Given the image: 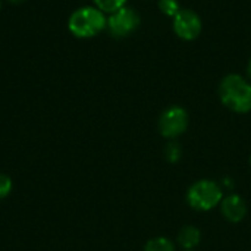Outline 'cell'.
I'll list each match as a JSON object with an SVG mask.
<instances>
[{
    "label": "cell",
    "mask_w": 251,
    "mask_h": 251,
    "mask_svg": "<svg viewBox=\"0 0 251 251\" xmlns=\"http://www.w3.org/2000/svg\"><path fill=\"white\" fill-rule=\"evenodd\" d=\"M219 97L224 106L235 113L251 110V84L238 74H229L219 84Z\"/></svg>",
    "instance_id": "obj_1"
},
{
    "label": "cell",
    "mask_w": 251,
    "mask_h": 251,
    "mask_svg": "<svg viewBox=\"0 0 251 251\" xmlns=\"http://www.w3.org/2000/svg\"><path fill=\"white\" fill-rule=\"evenodd\" d=\"M107 26V18L96 6H82L72 12L68 28L76 38H93Z\"/></svg>",
    "instance_id": "obj_2"
},
{
    "label": "cell",
    "mask_w": 251,
    "mask_h": 251,
    "mask_svg": "<svg viewBox=\"0 0 251 251\" xmlns=\"http://www.w3.org/2000/svg\"><path fill=\"white\" fill-rule=\"evenodd\" d=\"M224 199L222 187L212 179H200L187 191V203L199 212H209L221 204Z\"/></svg>",
    "instance_id": "obj_3"
},
{
    "label": "cell",
    "mask_w": 251,
    "mask_h": 251,
    "mask_svg": "<svg viewBox=\"0 0 251 251\" xmlns=\"http://www.w3.org/2000/svg\"><path fill=\"white\" fill-rule=\"evenodd\" d=\"M190 124V116L187 110L181 106H171L165 109L159 118V131L168 140H175L181 137Z\"/></svg>",
    "instance_id": "obj_4"
},
{
    "label": "cell",
    "mask_w": 251,
    "mask_h": 251,
    "mask_svg": "<svg viewBox=\"0 0 251 251\" xmlns=\"http://www.w3.org/2000/svg\"><path fill=\"white\" fill-rule=\"evenodd\" d=\"M141 18L132 7H121L119 10L110 13L107 18V29L116 38H125L137 31Z\"/></svg>",
    "instance_id": "obj_5"
},
{
    "label": "cell",
    "mask_w": 251,
    "mask_h": 251,
    "mask_svg": "<svg viewBox=\"0 0 251 251\" xmlns=\"http://www.w3.org/2000/svg\"><path fill=\"white\" fill-rule=\"evenodd\" d=\"M201 28H203V24H201L200 16L190 9H181L178 15L174 18L175 34L185 41L196 40L200 35Z\"/></svg>",
    "instance_id": "obj_6"
},
{
    "label": "cell",
    "mask_w": 251,
    "mask_h": 251,
    "mask_svg": "<svg viewBox=\"0 0 251 251\" xmlns=\"http://www.w3.org/2000/svg\"><path fill=\"white\" fill-rule=\"evenodd\" d=\"M221 210H222V215L226 221H229L232 224H238L247 216L249 207H247L246 200L241 196L229 194L228 197L222 199Z\"/></svg>",
    "instance_id": "obj_7"
},
{
    "label": "cell",
    "mask_w": 251,
    "mask_h": 251,
    "mask_svg": "<svg viewBox=\"0 0 251 251\" xmlns=\"http://www.w3.org/2000/svg\"><path fill=\"white\" fill-rule=\"evenodd\" d=\"M201 240V232L199 228L193 226V225H187L184 226L179 234H178V244L184 249V250H193L200 244Z\"/></svg>",
    "instance_id": "obj_8"
},
{
    "label": "cell",
    "mask_w": 251,
    "mask_h": 251,
    "mask_svg": "<svg viewBox=\"0 0 251 251\" xmlns=\"http://www.w3.org/2000/svg\"><path fill=\"white\" fill-rule=\"evenodd\" d=\"M144 251H175V246L166 237H156L147 241Z\"/></svg>",
    "instance_id": "obj_9"
},
{
    "label": "cell",
    "mask_w": 251,
    "mask_h": 251,
    "mask_svg": "<svg viewBox=\"0 0 251 251\" xmlns=\"http://www.w3.org/2000/svg\"><path fill=\"white\" fill-rule=\"evenodd\" d=\"M93 1L97 9H100L103 13H109V15L119 10L126 3V0H93Z\"/></svg>",
    "instance_id": "obj_10"
},
{
    "label": "cell",
    "mask_w": 251,
    "mask_h": 251,
    "mask_svg": "<svg viewBox=\"0 0 251 251\" xmlns=\"http://www.w3.org/2000/svg\"><path fill=\"white\" fill-rule=\"evenodd\" d=\"M165 159L169 162V163H176L181 160L182 157V149L181 146L176 143V141H171L165 146Z\"/></svg>",
    "instance_id": "obj_11"
},
{
    "label": "cell",
    "mask_w": 251,
    "mask_h": 251,
    "mask_svg": "<svg viewBox=\"0 0 251 251\" xmlns=\"http://www.w3.org/2000/svg\"><path fill=\"white\" fill-rule=\"evenodd\" d=\"M159 9L162 10L163 15L169 18H175L181 10L178 0H159Z\"/></svg>",
    "instance_id": "obj_12"
},
{
    "label": "cell",
    "mask_w": 251,
    "mask_h": 251,
    "mask_svg": "<svg viewBox=\"0 0 251 251\" xmlns=\"http://www.w3.org/2000/svg\"><path fill=\"white\" fill-rule=\"evenodd\" d=\"M12 187H13V184H12L10 176H7L4 174H0V199L7 197L10 194V191H12Z\"/></svg>",
    "instance_id": "obj_13"
},
{
    "label": "cell",
    "mask_w": 251,
    "mask_h": 251,
    "mask_svg": "<svg viewBox=\"0 0 251 251\" xmlns=\"http://www.w3.org/2000/svg\"><path fill=\"white\" fill-rule=\"evenodd\" d=\"M9 3H13V4H19V3H22V1H25V0H7Z\"/></svg>",
    "instance_id": "obj_14"
},
{
    "label": "cell",
    "mask_w": 251,
    "mask_h": 251,
    "mask_svg": "<svg viewBox=\"0 0 251 251\" xmlns=\"http://www.w3.org/2000/svg\"><path fill=\"white\" fill-rule=\"evenodd\" d=\"M247 74H249V76L251 78V59L250 62H249V65H247Z\"/></svg>",
    "instance_id": "obj_15"
},
{
    "label": "cell",
    "mask_w": 251,
    "mask_h": 251,
    "mask_svg": "<svg viewBox=\"0 0 251 251\" xmlns=\"http://www.w3.org/2000/svg\"><path fill=\"white\" fill-rule=\"evenodd\" d=\"M0 9H1V0H0Z\"/></svg>",
    "instance_id": "obj_16"
},
{
    "label": "cell",
    "mask_w": 251,
    "mask_h": 251,
    "mask_svg": "<svg viewBox=\"0 0 251 251\" xmlns=\"http://www.w3.org/2000/svg\"><path fill=\"white\" fill-rule=\"evenodd\" d=\"M250 165H251V157H250Z\"/></svg>",
    "instance_id": "obj_17"
},
{
    "label": "cell",
    "mask_w": 251,
    "mask_h": 251,
    "mask_svg": "<svg viewBox=\"0 0 251 251\" xmlns=\"http://www.w3.org/2000/svg\"><path fill=\"white\" fill-rule=\"evenodd\" d=\"M185 251H193V250H185Z\"/></svg>",
    "instance_id": "obj_18"
}]
</instances>
